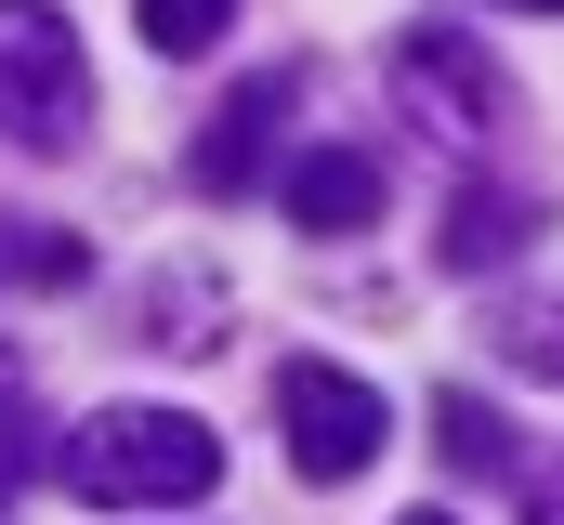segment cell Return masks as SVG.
<instances>
[{"label":"cell","mask_w":564,"mask_h":525,"mask_svg":"<svg viewBox=\"0 0 564 525\" xmlns=\"http://www.w3.org/2000/svg\"><path fill=\"white\" fill-rule=\"evenodd\" d=\"M53 473H66V500H93V513H171V500H210V486H224V433L184 420V407H93Z\"/></svg>","instance_id":"obj_1"},{"label":"cell","mask_w":564,"mask_h":525,"mask_svg":"<svg viewBox=\"0 0 564 525\" xmlns=\"http://www.w3.org/2000/svg\"><path fill=\"white\" fill-rule=\"evenodd\" d=\"M93 119V66H79V26L53 0H0V144L26 158H66Z\"/></svg>","instance_id":"obj_2"},{"label":"cell","mask_w":564,"mask_h":525,"mask_svg":"<svg viewBox=\"0 0 564 525\" xmlns=\"http://www.w3.org/2000/svg\"><path fill=\"white\" fill-rule=\"evenodd\" d=\"M394 106L433 131V144H459V158H486L499 131H512V79L486 66V40L473 26H446V13H421L408 40H394Z\"/></svg>","instance_id":"obj_3"},{"label":"cell","mask_w":564,"mask_h":525,"mask_svg":"<svg viewBox=\"0 0 564 525\" xmlns=\"http://www.w3.org/2000/svg\"><path fill=\"white\" fill-rule=\"evenodd\" d=\"M276 433H289V473H302V486H355V473L381 460L394 407L355 382V368H328V355H289L276 368Z\"/></svg>","instance_id":"obj_4"},{"label":"cell","mask_w":564,"mask_h":525,"mask_svg":"<svg viewBox=\"0 0 564 525\" xmlns=\"http://www.w3.org/2000/svg\"><path fill=\"white\" fill-rule=\"evenodd\" d=\"M289 106H302V66H263V79H237V93L210 106V131H197V197H250V184L276 171Z\"/></svg>","instance_id":"obj_5"},{"label":"cell","mask_w":564,"mask_h":525,"mask_svg":"<svg viewBox=\"0 0 564 525\" xmlns=\"http://www.w3.org/2000/svg\"><path fill=\"white\" fill-rule=\"evenodd\" d=\"M539 237H552V197L486 171V184H459V197H446V224H433V262H446V276H499V262H512V250H539Z\"/></svg>","instance_id":"obj_6"},{"label":"cell","mask_w":564,"mask_h":525,"mask_svg":"<svg viewBox=\"0 0 564 525\" xmlns=\"http://www.w3.org/2000/svg\"><path fill=\"white\" fill-rule=\"evenodd\" d=\"M276 197H289L302 237H368V224H381V158H368V144H302L276 171Z\"/></svg>","instance_id":"obj_7"},{"label":"cell","mask_w":564,"mask_h":525,"mask_svg":"<svg viewBox=\"0 0 564 525\" xmlns=\"http://www.w3.org/2000/svg\"><path fill=\"white\" fill-rule=\"evenodd\" d=\"M433 433H446V460H459L473 486H525V473H512V433H499L486 394H433Z\"/></svg>","instance_id":"obj_8"},{"label":"cell","mask_w":564,"mask_h":525,"mask_svg":"<svg viewBox=\"0 0 564 525\" xmlns=\"http://www.w3.org/2000/svg\"><path fill=\"white\" fill-rule=\"evenodd\" d=\"M93 250L79 237H53V224H26V211H0V289H79Z\"/></svg>","instance_id":"obj_9"},{"label":"cell","mask_w":564,"mask_h":525,"mask_svg":"<svg viewBox=\"0 0 564 525\" xmlns=\"http://www.w3.org/2000/svg\"><path fill=\"white\" fill-rule=\"evenodd\" d=\"M210 315H224V289H210V276H171V289H158V329H144V342H158V355H210V342H224Z\"/></svg>","instance_id":"obj_10"},{"label":"cell","mask_w":564,"mask_h":525,"mask_svg":"<svg viewBox=\"0 0 564 525\" xmlns=\"http://www.w3.org/2000/svg\"><path fill=\"white\" fill-rule=\"evenodd\" d=\"M132 13H144V53H171V66L210 53V40L237 26V0H132Z\"/></svg>","instance_id":"obj_11"},{"label":"cell","mask_w":564,"mask_h":525,"mask_svg":"<svg viewBox=\"0 0 564 525\" xmlns=\"http://www.w3.org/2000/svg\"><path fill=\"white\" fill-rule=\"evenodd\" d=\"M486 342H499V355H512L525 382H564V302H512V315H499Z\"/></svg>","instance_id":"obj_12"},{"label":"cell","mask_w":564,"mask_h":525,"mask_svg":"<svg viewBox=\"0 0 564 525\" xmlns=\"http://www.w3.org/2000/svg\"><path fill=\"white\" fill-rule=\"evenodd\" d=\"M40 460H66V447H53V420H40V407H13V394H0V486H26V473H40Z\"/></svg>","instance_id":"obj_13"},{"label":"cell","mask_w":564,"mask_h":525,"mask_svg":"<svg viewBox=\"0 0 564 525\" xmlns=\"http://www.w3.org/2000/svg\"><path fill=\"white\" fill-rule=\"evenodd\" d=\"M525 525H564V473H525Z\"/></svg>","instance_id":"obj_14"},{"label":"cell","mask_w":564,"mask_h":525,"mask_svg":"<svg viewBox=\"0 0 564 525\" xmlns=\"http://www.w3.org/2000/svg\"><path fill=\"white\" fill-rule=\"evenodd\" d=\"M499 13H564V0H499Z\"/></svg>","instance_id":"obj_15"},{"label":"cell","mask_w":564,"mask_h":525,"mask_svg":"<svg viewBox=\"0 0 564 525\" xmlns=\"http://www.w3.org/2000/svg\"><path fill=\"white\" fill-rule=\"evenodd\" d=\"M394 525H459V513H394Z\"/></svg>","instance_id":"obj_16"},{"label":"cell","mask_w":564,"mask_h":525,"mask_svg":"<svg viewBox=\"0 0 564 525\" xmlns=\"http://www.w3.org/2000/svg\"><path fill=\"white\" fill-rule=\"evenodd\" d=\"M0 394H13V342H0Z\"/></svg>","instance_id":"obj_17"},{"label":"cell","mask_w":564,"mask_h":525,"mask_svg":"<svg viewBox=\"0 0 564 525\" xmlns=\"http://www.w3.org/2000/svg\"><path fill=\"white\" fill-rule=\"evenodd\" d=\"M0 500H13V486H0ZM0 525H13V513H0Z\"/></svg>","instance_id":"obj_18"}]
</instances>
